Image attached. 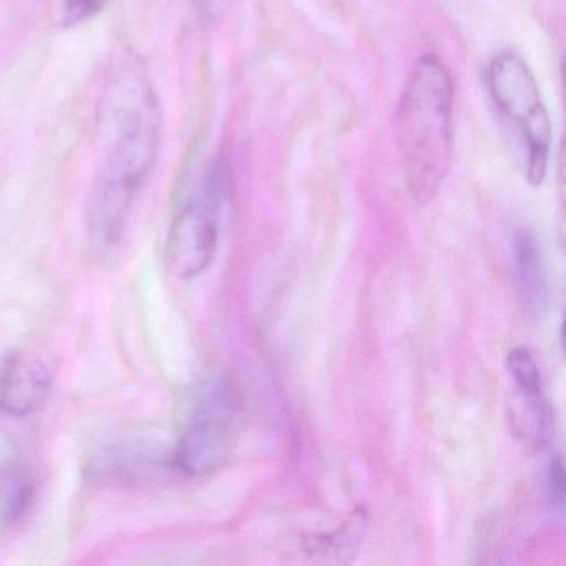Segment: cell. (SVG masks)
Listing matches in <instances>:
<instances>
[{"instance_id": "6da1fadb", "label": "cell", "mask_w": 566, "mask_h": 566, "mask_svg": "<svg viewBox=\"0 0 566 566\" xmlns=\"http://www.w3.org/2000/svg\"><path fill=\"white\" fill-rule=\"evenodd\" d=\"M407 185L420 203L442 187L453 155V78L436 55L413 65L394 115Z\"/></svg>"}, {"instance_id": "7a4b0ae2", "label": "cell", "mask_w": 566, "mask_h": 566, "mask_svg": "<svg viewBox=\"0 0 566 566\" xmlns=\"http://www.w3.org/2000/svg\"><path fill=\"white\" fill-rule=\"evenodd\" d=\"M158 144L157 102L145 94L118 120L92 188L87 227L97 253H111L120 243L135 200L157 160Z\"/></svg>"}, {"instance_id": "3957f363", "label": "cell", "mask_w": 566, "mask_h": 566, "mask_svg": "<svg viewBox=\"0 0 566 566\" xmlns=\"http://www.w3.org/2000/svg\"><path fill=\"white\" fill-rule=\"evenodd\" d=\"M243 427V399L227 377L201 384L188 403L171 465L185 475L205 476L224 465Z\"/></svg>"}, {"instance_id": "277c9868", "label": "cell", "mask_w": 566, "mask_h": 566, "mask_svg": "<svg viewBox=\"0 0 566 566\" xmlns=\"http://www.w3.org/2000/svg\"><path fill=\"white\" fill-rule=\"evenodd\" d=\"M230 198V171L223 160L205 168L177 208L165 256L175 276L190 280L203 273L220 241L221 218Z\"/></svg>"}, {"instance_id": "5b68a950", "label": "cell", "mask_w": 566, "mask_h": 566, "mask_svg": "<svg viewBox=\"0 0 566 566\" xmlns=\"http://www.w3.org/2000/svg\"><path fill=\"white\" fill-rule=\"evenodd\" d=\"M486 87L496 111L512 125L525 150L530 185L543 184L552 150V120L528 64L515 52H502L486 67Z\"/></svg>"}, {"instance_id": "8992f818", "label": "cell", "mask_w": 566, "mask_h": 566, "mask_svg": "<svg viewBox=\"0 0 566 566\" xmlns=\"http://www.w3.org/2000/svg\"><path fill=\"white\" fill-rule=\"evenodd\" d=\"M51 386V373L39 357L9 354L0 367V410L12 417L31 416L44 406Z\"/></svg>"}, {"instance_id": "52a82bcc", "label": "cell", "mask_w": 566, "mask_h": 566, "mask_svg": "<svg viewBox=\"0 0 566 566\" xmlns=\"http://www.w3.org/2000/svg\"><path fill=\"white\" fill-rule=\"evenodd\" d=\"M513 251H515L516 277H518L523 301L533 313H542L548 301V286H546L545 268H543L542 253L535 237L530 231H518Z\"/></svg>"}, {"instance_id": "ba28073f", "label": "cell", "mask_w": 566, "mask_h": 566, "mask_svg": "<svg viewBox=\"0 0 566 566\" xmlns=\"http://www.w3.org/2000/svg\"><path fill=\"white\" fill-rule=\"evenodd\" d=\"M506 367L520 392L526 397L530 406L535 410L539 439H548L553 417L543 392L542 373L535 357L526 347H515L506 357Z\"/></svg>"}, {"instance_id": "9c48e42d", "label": "cell", "mask_w": 566, "mask_h": 566, "mask_svg": "<svg viewBox=\"0 0 566 566\" xmlns=\"http://www.w3.org/2000/svg\"><path fill=\"white\" fill-rule=\"evenodd\" d=\"M35 496L31 472L19 460H9L0 467V522L14 525L28 515Z\"/></svg>"}, {"instance_id": "30bf717a", "label": "cell", "mask_w": 566, "mask_h": 566, "mask_svg": "<svg viewBox=\"0 0 566 566\" xmlns=\"http://www.w3.org/2000/svg\"><path fill=\"white\" fill-rule=\"evenodd\" d=\"M155 467L154 455L134 450L132 447H117L112 452L104 453L98 460H94L92 473L104 479L120 480L134 479L144 475L145 470Z\"/></svg>"}, {"instance_id": "8fae6325", "label": "cell", "mask_w": 566, "mask_h": 566, "mask_svg": "<svg viewBox=\"0 0 566 566\" xmlns=\"http://www.w3.org/2000/svg\"><path fill=\"white\" fill-rule=\"evenodd\" d=\"M107 0H65V25L81 24L87 19L94 18L104 8Z\"/></svg>"}, {"instance_id": "7c38bea8", "label": "cell", "mask_w": 566, "mask_h": 566, "mask_svg": "<svg viewBox=\"0 0 566 566\" xmlns=\"http://www.w3.org/2000/svg\"><path fill=\"white\" fill-rule=\"evenodd\" d=\"M565 470H563L562 459L555 455L548 467V495L553 505L562 506L565 502Z\"/></svg>"}]
</instances>
